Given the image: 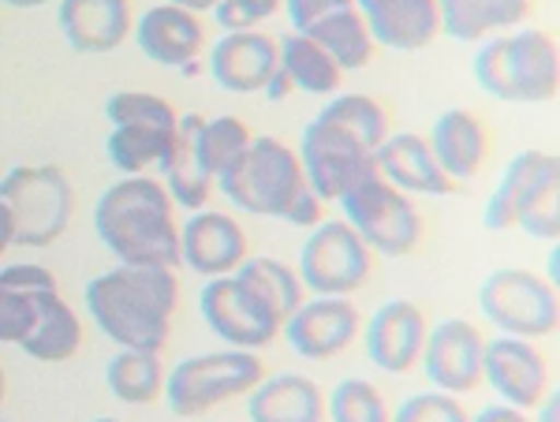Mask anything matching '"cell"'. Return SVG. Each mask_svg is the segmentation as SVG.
I'll return each instance as SVG.
<instances>
[{
	"label": "cell",
	"mask_w": 560,
	"mask_h": 422,
	"mask_svg": "<svg viewBox=\"0 0 560 422\" xmlns=\"http://www.w3.org/2000/svg\"><path fill=\"white\" fill-rule=\"evenodd\" d=\"M179 300L176 269L116 266L86 284V310L94 326L120 348L161 352L173 333Z\"/></svg>",
	"instance_id": "1"
},
{
	"label": "cell",
	"mask_w": 560,
	"mask_h": 422,
	"mask_svg": "<svg viewBox=\"0 0 560 422\" xmlns=\"http://www.w3.org/2000/svg\"><path fill=\"white\" fill-rule=\"evenodd\" d=\"M165 184L153 176H120L94 206V232L120 266L179 269V228Z\"/></svg>",
	"instance_id": "2"
},
{
	"label": "cell",
	"mask_w": 560,
	"mask_h": 422,
	"mask_svg": "<svg viewBox=\"0 0 560 422\" xmlns=\"http://www.w3.org/2000/svg\"><path fill=\"white\" fill-rule=\"evenodd\" d=\"M475 83L497 102L538 105L553 102L560 86V52L546 31L493 34L478 42L475 52Z\"/></svg>",
	"instance_id": "3"
},
{
	"label": "cell",
	"mask_w": 560,
	"mask_h": 422,
	"mask_svg": "<svg viewBox=\"0 0 560 422\" xmlns=\"http://www.w3.org/2000/svg\"><path fill=\"white\" fill-rule=\"evenodd\" d=\"M217 187L224 191L236 210L255 213V218H280L284 221L288 206L300 199L306 187L300 154L288 150L284 142L258 134L250 146L217 176Z\"/></svg>",
	"instance_id": "4"
},
{
	"label": "cell",
	"mask_w": 560,
	"mask_h": 422,
	"mask_svg": "<svg viewBox=\"0 0 560 422\" xmlns=\"http://www.w3.org/2000/svg\"><path fill=\"white\" fill-rule=\"evenodd\" d=\"M0 202L15 224V247H49L68 232L75 187L57 165H15L0 179Z\"/></svg>",
	"instance_id": "5"
},
{
	"label": "cell",
	"mask_w": 560,
	"mask_h": 422,
	"mask_svg": "<svg viewBox=\"0 0 560 422\" xmlns=\"http://www.w3.org/2000/svg\"><path fill=\"white\" fill-rule=\"evenodd\" d=\"M261 378H266V371H261V359L255 352L224 348V352L179 359L165 374V392L161 397L168 400L173 415L195 419L224 400L247 397Z\"/></svg>",
	"instance_id": "6"
},
{
	"label": "cell",
	"mask_w": 560,
	"mask_h": 422,
	"mask_svg": "<svg viewBox=\"0 0 560 422\" xmlns=\"http://www.w3.org/2000/svg\"><path fill=\"white\" fill-rule=\"evenodd\" d=\"M478 307L501 337L538 340L560 326L557 289L530 269H493L478 289Z\"/></svg>",
	"instance_id": "7"
},
{
	"label": "cell",
	"mask_w": 560,
	"mask_h": 422,
	"mask_svg": "<svg viewBox=\"0 0 560 422\" xmlns=\"http://www.w3.org/2000/svg\"><path fill=\"white\" fill-rule=\"evenodd\" d=\"M340 210L345 221L363 236V244L370 250L385 258H404L419 247L422 239V218L415 210V202L404 191H396L388 179L377 173H370L366 179H359L355 187H348L340 195Z\"/></svg>",
	"instance_id": "8"
},
{
	"label": "cell",
	"mask_w": 560,
	"mask_h": 422,
	"mask_svg": "<svg viewBox=\"0 0 560 422\" xmlns=\"http://www.w3.org/2000/svg\"><path fill=\"white\" fill-rule=\"evenodd\" d=\"M198 310L224 344L243 348V352H258V348L273 344L280 326H284L273 303L240 273L210 277L198 295Z\"/></svg>",
	"instance_id": "9"
},
{
	"label": "cell",
	"mask_w": 560,
	"mask_h": 422,
	"mask_svg": "<svg viewBox=\"0 0 560 422\" xmlns=\"http://www.w3.org/2000/svg\"><path fill=\"white\" fill-rule=\"evenodd\" d=\"M374 250L348 221H322L300 250V281L311 295H351L370 281Z\"/></svg>",
	"instance_id": "10"
},
{
	"label": "cell",
	"mask_w": 560,
	"mask_h": 422,
	"mask_svg": "<svg viewBox=\"0 0 560 422\" xmlns=\"http://www.w3.org/2000/svg\"><path fill=\"white\" fill-rule=\"evenodd\" d=\"M300 165H303V176H306V184H311V191L318 195L322 202H337L348 187H355L359 179L377 173L374 150H366L355 134L322 120V116H314L303 128Z\"/></svg>",
	"instance_id": "11"
},
{
	"label": "cell",
	"mask_w": 560,
	"mask_h": 422,
	"mask_svg": "<svg viewBox=\"0 0 560 422\" xmlns=\"http://www.w3.org/2000/svg\"><path fill=\"white\" fill-rule=\"evenodd\" d=\"M482 352L486 337L478 333L475 321L445 318L427 333L419 363L433 389L456 397V392H471L482 385Z\"/></svg>",
	"instance_id": "12"
},
{
	"label": "cell",
	"mask_w": 560,
	"mask_h": 422,
	"mask_svg": "<svg viewBox=\"0 0 560 422\" xmlns=\"http://www.w3.org/2000/svg\"><path fill=\"white\" fill-rule=\"evenodd\" d=\"M359 310L348 295H311L284 318L280 333L288 337L295 355L322 363L340 355L359 337Z\"/></svg>",
	"instance_id": "13"
},
{
	"label": "cell",
	"mask_w": 560,
	"mask_h": 422,
	"mask_svg": "<svg viewBox=\"0 0 560 422\" xmlns=\"http://www.w3.org/2000/svg\"><path fill=\"white\" fill-rule=\"evenodd\" d=\"M560 187V157L553 150H523L509 161L501 184L486 202L482 224L490 232H504L516 228L520 218L527 213V206L541 199L546 191H557Z\"/></svg>",
	"instance_id": "14"
},
{
	"label": "cell",
	"mask_w": 560,
	"mask_h": 422,
	"mask_svg": "<svg viewBox=\"0 0 560 422\" xmlns=\"http://www.w3.org/2000/svg\"><path fill=\"white\" fill-rule=\"evenodd\" d=\"M546 359L530 340L520 337H493L486 340L482 352V382H490V389L512 408L527 411L538 408L546 397Z\"/></svg>",
	"instance_id": "15"
},
{
	"label": "cell",
	"mask_w": 560,
	"mask_h": 422,
	"mask_svg": "<svg viewBox=\"0 0 560 422\" xmlns=\"http://www.w3.org/2000/svg\"><path fill=\"white\" fill-rule=\"evenodd\" d=\"M243 258H247V232L229 213L198 210L179 228V266H187L206 281L236 273Z\"/></svg>",
	"instance_id": "16"
},
{
	"label": "cell",
	"mask_w": 560,
	"mask_h": 422,
	"mask_svg": "<svg viewBox=\"0 0 560 422\" xmlns=\"http://www.w3.org/2000/svg\"><path fill=\"white\" fill-rule=\"evenodd\" d=\"M427 333V318L411 300H388L366 321V359L385 374H408L419 366Z\"/></svg>",
	"instance_id": "17"
},
{
	"label": "cell",
	"mask_w": 560,
	"mask_h": 422,
	"mask_svg": "<svg viewBox=\"0 0 560 422\" xmlns=\"http://www.w3.org/2000/svg\"><path fill=\"white\" fill-rule=\"evenodd\" d=\"M277 68V42L258 31L224 34L210 49V75L229 94H261Z\"/></svg>",
	"instance_id": "18"
},
{
	"label": "cell",
	"mask_w": 560,
	"mask_h": 422,
	"mask_svg": "<svg viewBox=\"0 0 560 422\" xmlns=\"http://www.w3.org/2000/svg\"><path fill=\"white\" fill-rule=\"evenodd\" d=\"M374 45L419 52L441 34L438 0H355Z\"/></svg>",
	"instance_id": "19"
},
{
	"label": "cell",
	"mask_w": 560,
	"mask_h": 422,
	"mask_svg": "<svg viewBox=\"0 0 560 422\" xmlns=\"http://www.w3.org/2000/svg\"><path fill=\"white\" fill-rule=\"evenodd\" d=\"M377 176L388 179L404 195H453L456 184L438 165L430 142L415 131L385 134V142L374 150Z\"/></svg>",
	"instance_id": "20"
},
{
	"label": "cell",
	"mask_w": 560,
	"mask_h": 422,
	"mask_svg": "<svg viewBox=\"0 0 560 422\" xmlns=\"http://www.w3.org/2000/svg\"><path fill=\"white\" fill-rule=\"evenodd\" d=\"M135 42H139L142 57L161 68H187L195 65L198 49H202L206 34L202 20L179 4H153L139 15L131 26Z\"/></svg>",
	"instance_id": "21"
},
{
	"label": "cell",
	"mask_w": 560,
	"mask_h": 422,
	"mask_svg": "<svg viewBox=\"0 0 560 422\" xmlns=\"http://www.w3.org/2000/svg\"><path fill=\"white\" fill-rule=\"evenodd\" d=\"M57 23L71 49L90 57L120 49L135 26L128 0H60Z\"/></svg>",
	"instance_id": "22"
},
{
	"label": "cell",
	"mask_w": 560,
	"mask_h": 422,
	"mask_svg": "<svg viewBox=\"0 0 560 422\" xmlns=\"http://www.w3.org/2000/svg\"><path fill=\"white\" fill-rule=\"evenodd\" d=\"M430 150L445 176L459 184V179L478 176L486 161V128L475 113L467 109H445L430 128Z\"/></svg>",
	"instance_id": "23"
},
{
	"label": "cell",
	"mask_w": 560,
	"mask_h": 422,
	"mask_svg": "<svg viewBox=\"0 0 560 422\" xmlns=\"http://www.w3.org/2000/svg\"><path fill=\"white\" fill-rule=\"evenodd\" d=\"M250 422H322L325 397L303 374H277L261 378L247 397Z\"/></svg>",
	"instance_id": "24"
},
{
	"label": "cell",
	"mask_w": 560,
	"mask_h": 422,
	"mask_svg": "<svg viewBox=\"0 0 560 422\" xmlns=\"http://www.w3.org/2000/svg\"><path fill=\"white\" fill-rule=\"evenodd\" d=\"M206 116L198 113H187L176 120V150L168 154V161L161 165V184H165L168 199L173 206H184V210H206L213 195V176L202 168L198 161V150H195V134L202 128Z\"/></svg>",
	"instance_id": "25"
},
{
	"label": "cell",
	"mask_w": 560,
	"mask_h": 422,
	"mask_svg": "<svg viewBox=\"0 0 560 422\" xmlns=\"http://www.w3.org/2000/svg\"><path fill=\"white\" fill-rule=\"evenodd\" d=\"M45 289H57V277L45 266H0V344H20L31 333Z\"/></svg>",
	"instance_id": "26"
},
{
	"label": "cell",
	"mask_w": 560,
	"mask_h": 422,
	"mask_svg": "<svg viewBox=\"0 0 560 422\" xmlns=\"http://www.w3.org/2000/svg\"><path fill=\"white\" fill-rule=\"evenodd\" d=\"M527 12L530 0H438L441 34L456 42H486L501 31H516Z\"/></svg>",
	"instance_id": "27"
},
{
	"label": "cell",
	"mask_w": 560,
	"mask_h": 422,
	"mask_svg": "<svg viewBox=\"0 0 560 422\" xmlns=\"http://www.w3.org/2000/svg\"><path fill=\"white\" fill-rule=\"evenodd\" d=\"M83 344V321L68 307L60 289H45L38 295V318L31 333L20 340V348L38 363H65Z\"/></svg>",
	"instance_id": "28"
},
{
	"label": "cell",
	"mask_w": 560,
	"mask_h": 422,
	"mask_svg": "<svg viewBox=\"0 0 560 422\" xmlns=\"http://www.w3.org/2000/svg\"><path fill=\"white\" fill-rule=\"evenodd\" d=\"M108 161L120 168L124 176H147L168 161L176 150V128H158V124H120L113 128L105 142Z\"/></svg>",
	"instance_id": "29"
},
{
	"label": "cell",
	"mask_w": 560,
	"mask_h": 422,
	"mask_svg": "<svg viewBox=\"0 0 560 422\" xmlns=\"http://www.w3.org/2000/svg\"><path fill=\"white\" fill-rule=\"evenodd\" d=\"M277 57H280V71L292 79L295 90H306V94H340V79L345 71L337 68V60L322 49L318 42H311L306 34H284L277 42Z\"/></svg>",
	"instance_id": "30"
},
{
	"label": "cell",
	"mask_w": 560,
	"mask_h": 422,
	"mask_svg": "<svg viewBox=\"0 0 560 422\" xmlns=\"http://www.w3.org/2000/svg\"><path fill=\"white\" fill-rule=\"evenodd\" d=\"M306 38L318 42L332 60H337L340 71H355V68H366L370 57H374V38H370L363 15H359L355 4L340 8V12L325 15L314 26H306Z\"/></svg>",
	"instance_id": "31"
},
{
	"label": "cell",
	"mask_w": 560,
	"mask_h": 422,
	"mask_svg": "<svg viewBox=\"0 0 560 422\" xmlns=\"http://www.w3.org/2000/svg\"><path fill=\"white\" fill-rule=\"evenodd\" d=\"M161 352H139V348H120L105 366L108 392L124 403H153L165 392V366Z\"/></svg>",
	"instance_id": "32"
},
{
	"label": "cell",
	"mask_w": 560,
	"mask_h": 422,
	"mask_svg": "<svg viewBox=\"0 0 560 422\" xmlns=\"http://www.w3.org/2000/svg\"><path fill=\"white\" fill-rule=\"evenodd\" d=\"M318 116L345 128L348 134H355L366 150H377L388 134V113L366 94H332Z\"/></svg>",
	"instance_id": "33"
},
{
	"label": "cell",
	"mask_w": 560,
	"mask_h": 422,
	"mask_svg": "<svg viewBox=\"0 0 560 422\" xmlns=\"http://www.w3.org/2000/svg\"><path fill=\"white\" fill-rule=\"evenodd\" d=\"M250 128L240 120V116H213V120H202V128L195 134V150H198V161L202 168L210 173L213 179L224 173V168L236 161L243 150L250 146Z\"/></svg>",
	"instance_id": "34"
},
{
	"label": "cell",
	"mask_w": 560,
	"mask_h": 422,
	"mask_svg": "<svg viewBox=\"0 0 560 422\" xmlns=\"http://www.w3.org/2000/svg\"><path fill=\"white\" fill-rule=\"evenodd\" d=\"M236 273L247 277V281L255 284V289L266 295L269 303H273L280 318H288V314H292L306 300V289H303L300 273H295L292 266L277 262V258H243Z\"/></svg>",
	"instance_id": "35"
},
{
	"label": "cell",
	"mask_w": 560,
	"mask_h": 422,
	"mask_svg": "<svg viewBox=\"0 0 560 422\" xmlns=\"http://www.w3.org/2000/svg\"><path fill=\"white\" fill-rule=\"evenodd\" d=\"M329 419L332 422H388V403L377 385L366 378H345L329 392Z\"/></svg>",
	"instance_id": "36"
},
{
	"label": "cell",
	"mask_w": 560,
	"mask_h": 422,
	"mask_svg": "<svg viewBox=\"0 0 560 422\" xmlns=\"http://www.w3.org/2000/svg\"><path fill=\"white\" fill-rule=\"evenodd\" d=\"M105 116L113 128L120 124H158V128H176V109L158 94H142V90H116L105 102Z\"/></svg>",
	"instance_id": "37"
},
{
	"label": "cell",
	"mask_w": 560,
	"mask_h": 422,
	"mask_svg": "<svg viewBox=\"0 0 560 422\" xmlns=\"http://www.w3.org/2000/svg\"><path fill=\"white\" fill-rule=\"evenodd\" d=\"M388 422H471V415L464 411V403L448 392H415L396 408V415Z\"/></svg>",
	"instance_id": "38"
},
{
	"label": "cell",
	"mask_w": 560,
	"mask_h": 422,
	"mask_svg": "<svg viewBox=\"0 0 560 422\" xmlns=\"http://www.w3.org/2000/svg\"><path fill=\"white\" fill-rule=\"evenodd\" d=\"M520 228L527 236L541 239V244H557L560 236V187L557 191H546L541 199L527 206V213L520 218Z\"/></svg>",
	"instance_id": "39"
},
{
	"label": "cell",
	"mask_w": 560,
	"mask_h": 422,
	"mask_svg": "<svg viewBox=\"0 0 560 422\" xmlns=\"http://www.w3.org/2000/svg\"><path fill=\"white\" fill-rule=\"evenodd\" d=\"M355 4V0H284V12L288 20H292V31L303 34L306 26H314L318 20H325V15L340 12V8Z\"/></svg>",
	"instance_id": "40"
},
{
	"label": "cell",
	"mask_w": 560,
	"mask_h": 422,
	"mask_svg": "<svg viewBox=\"0 0 560 422\" xmlns=\"http://www.w3.org/2000/svg\"><path fill=\"white\" fill-rule=\"evenodd\" d=\"M213 15H217V26H221L224 34H243V31H255L258 26V20L240 4V0H217Z\"/></svg>",
	"instance_id": "41"
},
{
	"label": "cell",
	"mask_w": 560,
	"mask_h": 422,
	"mask_svg": "<svg viewBox=\"0 0 560 422\" xmlns=\"http://www.w3.org/2000/svg\"><path fill=\"white\" fill-rule=\"evenodd\" d=\"M284 221L295 224V228H314V224H322V199L311 191V184H306L303 191H300V199L288 206Z\"/></svg>",
	"instance_id": "42"
},
{
	"label": "cell",
	"mask_w": 560,
	"mask_h": 422,
	"mask_svg": "<svg viewBox=\"0 0 560 422\" xmlns=\"http://www.w3.org/2000/svg\"><path fill=\"white\" fill-rule=\"evenodd\" d=\"M471 422H530L523 415L520 408H512V403H490V408H482Z\"/></svg>",
	"instance_id": "43"
},
{
	"label": "cell",
	"mask_w": 560,
	"mask_h": 422,
	"mask_svg": "<svg viewBox=\"0 0 560 422\" xmlns=\"http://www.w3.org/2000/svg\"><path fill=\"white\" fill-rule=\"evenodd\" d=\"M292 90H295V86H292V79H288L284 71L277 68L273 75H269V83H266V90H261V94H266L269 102H284V97L292 94Z\"/></svg>",
	"instance_id": "44"
},
{
	"label": "cell",
	"mask_w": 560,
	"mask_h": 422,
	"mask_svg": "<svg viewBox=\"0 0 560 422\" xmlns=\"http://www.w3.org/2000/svg\"><path fill=\"white\" fill-rule=\"evenodd\" d=\"M8 247H15V224H12V213H8V206L0 202V262H4Z\"/></svg>",
	"instance_id": "45"
},
{
	"label": "cell",
	"mask_w": 560,
	"mask_h": 422,
	"mask_svg": "<svg viewBox=\"0 0 560 422\" xmlns=\"http://www.w3.org/2000/svg\"><path fill=\"white\" fill-rule=\"evenodd\" d=\"M240 4L247 8V12L261 23V20H269V15L280 12V8H284V0H240Z\"/></svg>",
	"instance_id": "46"
},
{
	"label": "cell",
	"mask_w": 560,
	"mask_h": 422,
	"mask_svg": "<svg viewBox=\"0 0 560 422\" xmlns=\"http://www.w3.org/2000/svg\"><path fill=\"white\" fill-rule=\"evenodd\" d=\"M535 422H560V397L557 392H546V397H541Z\"/></svg>",
	"instance_id": "47"
},
{
	"label": "cell",
	"mask_w": 560,
	"mask_h": 422,
	"mask_svg": "<svg viewBox=\"0 0 560 422\" xmlns=\"http://www.w3.org/2000/svg\"><path fill=\"white\" fill-rule=\"evenodd\" d=\"M168 4H179V8H187V12H210V8L217 4V0H168Z\"/></svg>",
	"instance_id": "48"
},
{
	"label": "cell",
	"mask_w": 560,
	"mask_h": 422,
	"mask_svg": "<svg viewBox=\"0 0 560 422\" xmlns=\"http://www.w3.org/2000/svg\"><path fill=\"white\" fill-rule=\"evenodd\" d=\"M546 281L557 289V281H560V255H557V247H549V273H546Z\"/></svg>",
	"instance_id": "49"
},
{
	"label": "cell",
	"mask_w": 560,
	"mask_h": 422,
	"mask_svg": "<svg viewBox=\"0 0 560 422\" xmlns=\"http://www.w3.org/2000/svg\"><path fill=\"white\" fill-rule=\"evenodd\" d=\"M0 4H12V8H42V4H52V0H0Z\"/></svg>",
	"instance_id": "50"
},
{
	"label": "cell",
	"mask_w": 560,
	"mask_h": 422,
	"mask_svg": "<svg viewBox=\"0 0 560 422\" xmlns=\"http://www.w3.org/2000/svg\"><path fill=\"white\" fill-rule=\"evenodd\" d=\"M4 392H8V378H4V366H0V403H4Z\"/></svg>",
	"instance_id": "51"
},
{
	"label": "cell",
	"mask_w": 560,
	"mask_h": 422,
	"mask_svg": "<svg viewBox=\"0 0 560 422\" xmlns=\"http://www.w3.org/2000/svg\"><path fill=\"white\" fill-rule=\"evenodd\" d=\"M94 422H120V419H94Z\"/></svg>",
	"instance_id": "52"
}]
</instances>
